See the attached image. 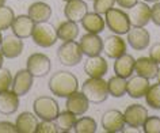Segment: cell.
I'll list each match as a JSON object with an SVG mask.
<instances>
[{
  "mask_svg": "<svg viewBox=\"0 0 160 133\" xmlns=\"http://www.w3.org/2000/svg\"><path fill=\"white\" fill-rule=\"evenodd\" d=\"M79 82L78 78L67 71H58L52 75L49 79V90L53 95L60 98H68L71 94L78 91Z\"/></svg>",
  "mask_w": 160,
  "mask_h": 133,
  "instance_id": "obj_1",
  "label": "cell"
},
{
  "mask_svg": "<svg viewBox=\"0 0 160 133\" xmlns=\"http://www.w3.org/2000/svg\"><path fill=\"white\" fill-rule=\"evenodd\" d=\"M82 92L90 100V103H102L110 95L107 82H105L103 78H88L83 83Z\"/></svg>",
  "mask_w": 160,
  "mask_h": 133,
  "instance_id": "obj_2",
  "label": "cell"
},
{
  "mask_svg": "<svg viewBox=\"0 0 160 133\" xmlns=\"http://www.w3.org/2000/svg\"><path fill=\"white\" fill-rule=\"evenodd\" d=\"M33 41L41 48H50L53 46L58 39L57 29L49 22H39L34 25L33 29Z\"/></svg>",
  "mask_w": 160,
  "mask_h": 133,
  "instance_id": "obj_3",
  "label": "cell"
},
{
  "mask_svg": "<svg viewBox=\"0 0 160 133\" xmlns=\"http://www.w3.org/2000/svg\"><path fill=\"white\" fill-rule=\"evenodd\" d=\"M105 22L107 27L113 31L114 34L122 35V34H128V31L130 30V22L128 18V14L123 13L119 8H111L105 14Z\"/></svg>",
  "mask_w": 160,
  "mask_h": 133,
  "instance_id": "obj_4",
  "label": "cell"
},
{
  "mask_svg": "<svg viewBox=\"0 0 160 133\" xmlns=\"http://www.w3.org/2000/svg\"><path fill=\"white\" fill-rule=\"evenodd\" d=\"M58 61L65 67H75L82 61L83 52L80 43L76 41H67L64 42L57 50Z\"/></svg>",
  "mask_w": 160,
  "mask_h": 133,
  "instance_id": "obj_5",
  "label": "cell"
},
{
  "mask_svg": "<svg viewBox=\"0 0 160 133\" xmlns=\"http://www.w3.org/2000/svg\"><path fill=\"white\" fill-rule=\"evenodd\" d=\"M33 110H34V114L39 120L56 121L60 113V106L56 102V99L50 98V96H39V98L34 100Z\"/></svg>",
  "mask_w": 160,
  "mask_h": 133,
  "instance_id": "obj_6",
  "label": "cell"
},
{
  "mask_svg": "<svg viewBox=\"0 0 160 133\" xmlns=\"http://www.w3.org/2000/svg\"><path fill=\"white\" fill-rule=\"evenodd\" d=\"M126 14L132 27H145L151 21V7L145 2H137Z\"/></svg>",
  "mask_w": 160,
  "mask_h": 133,
  "instance_id": "obj_7",
  "label": "cell"
},
{
  "mask_svg": "<svg viewBox=\"0 0 160 133\" xmlns=\"http://www.w3.org/2000/svg\"><path fill=\"white\" fill-rule=\"evenodd\" d=\"M52 67L50 59L43 53H33L27 59V69L34 78H43L49 74Z\"/></svg>",
  "mask_w": 160,
  "mask_h": 133,
  "instance_id": "obj_8",
  "label": "cell"
},
{
  "mask_svg": "<svg viewBox=\"0 0 160 133\" xmlns=\"http://www.w3.org/2000/svg\"><path fill=\"white\" fill-rule=\"evenodd\" d=\"M102 128L109 133H118V132H123L125 128V118L123 114L119 110H107L105 114L102 115Z\"/></svg>",
  "mask_w": 160,
  "mask_h": 133,
  "instance_id": "obj_9",
  "label": "cell"
},
{
  "mask_svg": "<svg viewBox=\"0 0 160 133\" xmlns=\"http://www.w3.org/2000/svg\"><path fill=\"white\" fill-rule=\"evenodd\" d=\"M148 117V110L142 105H130L126 107L123 113V118H125V125L130 128H140L145 122Z\"/></svg>",
  "mask_w": 160,
  "mask_h": 133,
  "instance_id": "obj_10",
  "label": "cell"
},
{
  "mask_svg": "<svg viewBox=\"0 0 160 133\" xmlns=\"http://www.w3.org/2000/svg\"><path fill=\"white\" fill-rule=\"evenodd\" d=\"M80 48H82L83 54L87 57H92V56H98L103 52V39L99 37V34L94 33H87L80 39Z\"/></svg>",
  "mask_w": 160,
  "mask_h": 133,
  "instance_id": "obj_11",
  "label": "cell"
},
{
  "mask_svg": "<svg viewBox=\"0 0 160 133\" xmlns=\"http://www.w3.org/2000/svg\"><path fill=\"white\" fill-rule=\"evenodd\" d=\"M0 52L6 59H15L19 57L23 52V41L22 38L17 37L14 33L6 35L0 43Z\"/></svg>",
  "mask_w": 160,
  "mask_h": 133,
  "instance_id": "obj_12",
  "label": "cell"
},
{
  "mask_svg": "<svg viewBox=\"0 0 160 133\" xmlns=\"http://www.w3.org/2000/svg\"><path fill=\"white\" fill-rule=\"evenodd\" d=\"M103 53L109 59H118L126 53V42L118 34L109 35L103 39Z\"/></svg>",
  "mask_w": 160,
  "mask_h": 133,
  "instance_id": "obj_13",
  "label": "cell"
},
{
  "mask_svg": "<svg viewBox=\"0 0 160 133\" xmlns=\"http://www.w3.org/2000/svg\"><path fill=\"white\" fill-rule=\"evenodd\" d=\"M33 82H34V76L30 74V71L27 68L26 69H21L12 78L11 88H12V91L17 95L22 96V95H26L30 91L31 86H33Z\"/></svg>",
  "mask_w": 160,
  "mask_h": 133,
  "instance_id": "obj_14",
  "label": "cell"
},
{
  "mask_svg": "<svg viewBox=\"0 0 160 133\" xmlns=\"http://www.w3.org/2000/svg\"><path fill=\"white\" fill-rule=\"evenodd\" d=\"M149 86V79L140 75L133 76V78H129V80H126V94L130 98L140 99L142 96H145Z\"/></svg>",
  "mask_w": 160,
  "mask_h": 133,
  "instance_id": "obj_15",
  "label": "cell"
},
{
  "mask_svg": "<svg viewBox=\"0 0 160 133\" xmlns=\"http://www.w3.org/2000/svg\"><path fill=\"white\" fill-rule=\"evenodd\" d=\"M87 13H88V7H87V3L83 2V0H69L64 7L65 18L68 21L76 23L82 22V19L86 17Z\"/></svg>",
  "mask_w": 160,
  "mask_h": 133,
  "instance_id": "obj_16",
  "label": "cell"
},
{
  "mask_svg": "<svg viewBox=\"0 0 160 133\" xmlns=\"http://www.w3.org/2000/svg\"><path fill=\"white\" fill-rule=\"evenodd\" d=\"M107 69H109L107 61L101 54L88 57L84 63V72L88 75V78H103L107 74Z\"/></svg>",
  "mask_w": 160,
  "mask_h": 133,
  "instance_id": "obj_17",
  "label": "cell"
},
{
  "mask_svg": "<svg viewBox=\"0 0 160 133\" xmlns=\"http://www.w3.org/2000/svg\"><path fill=\"white\" fill-rule=\"evenodd\" d=\"M126 41L134 50H144L149 45L151 37L144 27H130V30L128 31Z\"/></svg>",
  "mask_w": 160,
  "mask_h": 133,
  "instance_id": "obj_18",
  "label": "cell"
},
{
  "mask_svg": "<svg viewBox=\"0 0 160 133\" xmlns=\"http://www.w3.org/2000/svg\"><path fill=\"white\" fill-rule=\"evenodd\" d=\"M34 25L35 22L29 15H19V17H15L12 25H11V30L19 38H29L33 34Z\"/></svg>",
  "mask_w": 160,
  "mask_h": 133,
  "instance_id": "obj_19",
  "label": "cell"
},
{
  "mask_svg": "<svg viewBox=\"0 0 160 133\" xmlns=\"http://www.w3.org/2000/svg\"><path fill=\"white\" fill-rule=\"evenodd\" d=\"M67 110H69L71 113H73L76 115H83L84 113L88 110L90 106V100L86 98V95L83 92L75 91L73 94H71L67 98Z\"/></svg>",
  "mask_w": 160,
  "mask_h": 133,
  "instance_id": "obj_20",
  "label": "cell"
},
{
  "mask_svg": "<svg viewBox=\"0 0 160 133\" xmlns=\"http://www.w3.org/2000/svg\"><path fill=\"white\" fill-rule=\"evenodd\" d=\"M134 64L136 60L132 54L123 53L119 56L118 59H115L114 63V72L117 76H121L123 79H129L132 74L134 72Z\"/></svg>",
  "mask_w": 160,
  "mask_h": 133,
  "instance_id": "obj_21",
  "label": "cell"
},
{
  "mask_svg": "<svg viewBox=\"0 0 160 133\" xmlns=\"http://www.w3.org/2000/svg\"><path fill=\"white\" fill-rule=\"evenodd\" d=\"M38 117L30 111H23L17 117V132L18 133H37Z\"/></svg>",
  "mask_w": 160,
  "mask_h": 133,
  "instance_id": "obj_22",
  "label": "cell"
},
{
  "mask_svg": "<svg viewBox=\"0 0 160 133\" xmlns=\"http://www.w3.org/2000/svg\"><path fill=\"white\" fill-rule=\"evenodd\" d=\"M19 107V95L12 90L0 92V113L4 115L14 114Z\"/></svg>",
  "mask_w": 160,
  "mask_h": 133,
  "instance_id": "obj_23",
  "label": "cell"
},
{
  "mask_svg": "<svg viewBox=\"0 0 160 133\" xmlns=\"http://www.w3.org/2000/svg\"><path fill=\"white\" fill-rule=\"evenodd\" d=\"M159 69V64H156L151 57H140L136 60L134 71L140 76H144L147 79H155Z\"/></svg>",
  "mask_w": 160,
  "mask_h": 133,
  "instance_id": "obj_24",
  "label": "cell"
},
{
  "mask_svg": "<svg viewBox=\"0 0 160 133\" xmlns=\"http://www.w3.org/2000/svg\"><path fill=\"white\" fill-rule=\"evenodd\" d=\"M82 26L87 33H94V34H99L102 33L103 29H105V19L102 18L101 14L98 13H87L86 17L82 19Z\"/></svg>",
  "mask_w": 160,
  "mask_h": 133,
  "instance_id": "obj_25",
  "label": "cell"
},
{
  "mask_svg": "<svg viewBox=\"0 0 160 133\" xmlns=\"http://www.w3.org/2000/svg\"><path fill=\"white\" fill-rule=\"evenodd\" d=\"M27 15L33 19L35 23L48 22L52 17V7L45 2H35L29 7Z\"/></svg>",
  "mask_w": 160,
  "mask_h": 133,
  "instance_id": "obj_26",
  "label": "cell"
},
{
  "mask_svg": "<svg viewBox=\"0 0 160 133\" xmlns=\"http://www.w3.org/2000/svg\"><path fill=\"white\" fill-rule=\"evenodd\" d=\"M57 35L61 41H75L79 35V26L76 22L72 21H65L62 23H60L58 29H57Z\"/></svg>",
  "mask_w": 160,
  "mask_h": 133,
  "instance_id": "obj_27",
  "label": "cell"
},
{
  "mask_svg": "<svg viewBox=\"0 0 160 133\" xmlns=\"http://www.w3.org/2000/svg\"><path fill=\"white\" fill-rule=\"evenodd\" d=\"M76 120H78V115L71 113L69 110H65V111H60L57 118H56V124L58 126V130L61 132H71L73 129L75 124H76Z\"/></svg>",
  "mask_w": 160,
  "mask_h": 133,
  "instance_id": "obj_28",
  "label": "cell"
},
{
  "mask_svg": "<svg viewBox=\"0 0 160 133\" xmlns=\"http://www.w3.org/2000/svg\"><path fill=\"white\" fill-rule=\"evenodd\" d=\"M107 87H109V94L114 98H121L126 94V79L121 78V76H113L107 82Z\"/></svg>",
  "mask_w": 160,
  "mask_h": 133,
  "instance_id": "obj_29",
  "label": "cell"
},
{
  "mask_svg": "<svg viewBox=\"0 0 160 133\" xmlns=\"http://www.w3.org/2000/svg\"><path fill=\"white\" fill-rule=\"evenodd\" d=\"M73 130L76 133H95L97 132V121L91 117H80L79 120H76Z\"/></svg>",
  "mask_w": 160,
  "mask_h": 133,
  "instance_id": "obj_30",
  "label": "cell"
},
{
  "mask_svg": "<svg viewBox=\"0 0 160 133\" xmlns=\"http://www.w3.org/2000/svg\"><path fill=\"white\" fill-rule=\"evenodd\" d=\"M145 100L149 107L160 110V83L149 86L145 94Z\"/></svg>",
  "mask_w": 160,
  "mask_h": 133,
  "instance_id": "obj_31",
  "label": "cell"
},
{
  "mask_svg": "<svg viewBox=\"0 0 160 133\" xmlns=\"http://www.w3.org/2000/svg\"><path fill=\"white\" fill-rule=\"evenodd\" d=\"M15 19V14L11 7H7L6 4L0 7V30L10 29Z\"/></svg>",
  "mask_w": 160,
  "mask_h": 133,
  "instance_id": "obj_32",
  "label": "cell"
},
{
  "mask_svg": "<svg viewBox=\"0 0 160 133\" xmlns=\"http://www.w3.org/2000/svg\"><path fill=\"white\" fill-rule=\"evenodd\" d=\"M142 130L145 133H160V118L156 115H148L142 124Z\"/></svg>",
  "mask_w": 160,
  "mask_h": 133,
  "instance_id": "obj_33",
  "label": "cell"
},
{
  "mask_svg": "<svg viewBox=\"0 0 160 133\" xmlns=\"http://www.w3.org/2000/svg\"><path fill=\"white\" fill-rule=\"evenodd\" d=\"M11 84H12V75L10 69L0 67V92L10 90Z\"/></svg>",
  "mask_w": 160,
  "mask_h": 133,
  "instance_id": "obj_34",
  "label": "cell"
},
{
  "mask_svg": "<svg viewBox=\"0 0 160 133\" xmlns=\"http://www.w3.org/2000/svg\"><path fill=\"white\" fill-rule=\"evenodd\" d=\"M115 4V0H94V11L98 14H106Z\"/></svg>",
  "mask_w": 160,
  "mask_h": 133,
  "instance_id": "obj_35",
  "label": "cell"
},
{
  "mask_svg": "<svg viewBox=\"0 0 160 133\" xmlns=\"http://www.w3.org/2000/svg\"><path fill=\"white\" fill-rule=\"evenodd\" d=\"M57 132H58V126L53 121L42 120L37 125V133H57Z\"/></svg>",
  "mask_w": 160,
  "mask_h": 133,
  "instance_id": "obj_36",
  "label": "cell"
},
{
  "mask_svg": "<svg viewBox=\"0 0 160 133\" xmlns=\"http://www.w3.org/2000/svg\"><path fill=\"white\" fill-rule=\"evenodd\" d=\"M151 21L156 26H160V2H156L153 7H151Z\"/></svg>",
  "mask_w": 160,
  "mask_h": 133,
  "instance_id": "obj_37",
  "label": "cell"
},
{
  "mask_svg": "<svg viewBox=\"0 0 160 133\" xmlns=\"http://www.w3.org/2000/svg\"><path fill=\"white\" fill-rule=\"evenodd\" d=\"M149 57L153 60L156 64L160 65V42H156L151 46V50H149Z\"/></svg>",
  "mask_w": 160,
  "mask_h": 133,
  "instance_id": "obj_38",
  "label": "cell"
},
{
  "mask_svg": "<svg viewBox=\"0 0 160 133\" xmlns=\"http://www.w3.org/2000/svg\"><path fill=\"white\" fill-rule=\"evenodd\" d=\"M17 132V126L14 124L8 122V121H2L0 122V133H15Z\"/></svg>",
  "mask_w": 160,
  "mask_h": 133,
  "instance_id": "obj_39",
  "label": "cell"
},
{
  "mask_svg": "<svg viewBox=\"0 0 160 133\" xmlns=\"http://www.w3.org/2000/svg\"><path fill=\"white\" fill-rule=\"evenodd\" d=\"M137 2L138 0H115V3H118L122 8H130V7H133Z\"/></svg>",
  "mask_w": 160,
  "mask_h": 133,
  "instance_id": "obj_40",
  "label": "cell"
},
{
  "mask_svg": "<svg viewBox=\"0 0 160 133\" xmlns=\"http://www.w3.org/2000/svg\"><path fill=\"white\" fill-rule=\"evenodd\" d=\"M156 79H158V83H160V67L158 69V74H156Z\"/></svg>",
  "mask_w": 160,
  "mask_h": 133,
  "instance_id": "obj_41",
  "label": "cell"
},
{
  "mask_svg": "<svg viewBox=\"0 0 160 133\" xmlns=\"http://www.w3.org/2000/svg\"><path fill=\"white\" fill-rule=\"evenodd\" d=\"M3 60H4V56H3V53L0 52V67L3 65Z\"/></svg>",
  "mask_w": 160,
  "mask_h": 133,
  "instance_id": "obj_42",
  "label": "cell"
},
{
  "mask_svg": "<svg viewBox=\"0 0 160 133\" xmlns=\"http://www.w3.org/2000/svg\"><path fill=\"white\" fill-rule=\"evenodd\" d=\"M145 3H156V2H160V0H144Z\"/></svg>",
  "mask_w": 160,
  "mask_h": 133,
  "instance_id": "obj_43",
  "label": "cell"
},
{
  "mask_svg": "<svg viewBox=\"0 0 160 133\" xmlns=\"http://www.w3.org/2000/svg\"><path fill=\"white\" fill-rule=\"evenodd\" d=\"M4 4H6V0H0V7L4 6Z\"/></svg>",
  "mask_w": 160,
  "mask_h": 133,
  "instance_id": "obj_44",
  "label": "cell"
},
{
  "mask_svg": "<svg viewBox=\"0 0 160 133\" xmlns=\"http://www.w3.org/2000/svg\"><path fill=\"white\" fill-rule=\"evenodd\" d=\"M2 39H3V35H2V30H0V43H2Z\"/></svg>",
  "mask_w": 160,
  "mask_h": 133,
  "instance_id": "obj_45",
  "label": "cell"
},
{
  "mask_svg": "<svg viewBox=\"0 0 160 133\" xmlns=\"http://www.w3.org/2000/svg\"><path fill=\"white\" fill-rule=\"evenodd\" d=\"M64 2H69V0H64Z\"/></svg>",
  "mask_w": 160,
  "mask_h": 133,
  "instance_id": "obj_46",
  "label": "cell"
}]
</instances>
